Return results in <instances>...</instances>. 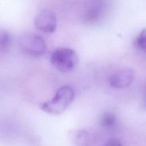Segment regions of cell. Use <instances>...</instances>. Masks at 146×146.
Returning a JSON list of instances; mask_svg holds the SVG:
<instances>
[{
  "mask_svg": "<svg viewBox=\"0 0 146 146\" xmlns=\"http://www.w3.org/2000/svg\"><path fill=\"white\" fill-rule=\"evenodd\" d=\"M18 44L23 52L31 56H40L46 50L44 40L40 35L33 33L23 34L19 39Z\"/></svg>",
  "mask_w": 146,
  "mask_h": 146,
  "instance_id": "cell-3",
  "label": "cell"
},
{
  "mask_svg": "<svg viewBox=\"0 0 146 146\" xmlns=\"http://www.w3.org/2000/svg\"><path fill=\"white\" fill-rule=\"evenodd\" d=\"M34 24L36 28L39 31L44 33H52L56 28V15L50 10H43L36 15Z\"/></svg>",
  "mask_w": 146,
  "mask_h": 146,
  "instance_id": "cell-4",
  "label": "cell"
},
{
  "mask_svg": "<svg viewBox=\"0 0 146 146\" xmlns=\"http://www.w3.org/2000/svg\"><path fill=\"white\" fill-rule=\"evenodd\" d=\"M115 116L110 112L104 113L100 119L101 125L103 127H109L113 125L116 122Z\"/></svg>",
  "mask_w": 146,
  "mask_h": 146,
  "instance_id": "cell-9",
  "label": "cell"
},
{
  "mask_svg": "<svg viewBox=\"0 0 146 146\" xmlns=\"http://www.w3.org/2000/svg\"><path fill=\"white\" fill-rule=\"evenodd\" d=\"M74 140L76 146H88L89 136L88 133L84 130H79L74 134Z\"/></svg>",
  "mask_w": 146,
  "mask_h": 146,
  "instance_id": "cell-6",
  "label": "cell"
},
{
  "mask_svg": "<svg viewBox=\"0 0 146 146\" xmlns=\"http://www.w3.org/2000/svg\"><path fill=\"white\" fill-rule=\"evenodd\" d=\"M78 61V58L76 52L70 48H58L55 50L50 56V62L52 65L62 72L72 71Z\"/></svg>",
  "mask_w": 146,
  "mask_h": 146,
  "instance_id": "cell-2",
  "label": "cell"
},
{
  "mask_svg": "<svg viewBox=\"0 0 146 146\" xmlns=\"http://www.w3.org/2000/svg\"><path fill=\"white\" fill-rule=\"evenodd\" d=\"M134 77L133 70L131 68H122L111 74L109 78V83L114 88H124L131 85Z\"/></svg>",
  "mask_w": 146,
  "mask_h": 146,
  "instance_id": "cell-5",
  "label": "cell"
},
{
  "mask_svg": "<svg viewBox=\"0 0 146 146\" xmlns=\"http://www.w3.org/2000/svg\"><path fill=\"white\" fill-rule=\"evenodd\" d=\"M11 42V37L8 33L0 30V51L6 50Z\"/></svg>",
  "mask_w": 146,
  "mask_h": 146,
  "instance_id": "cell-8",
  "label": "cell"
},
{
  "mask_svg": "<svg viewBox=\"0 0 146 146\" xmlns=\"http://www.w3.org/2000/svg\"><path fill=\"white\" fill-rule=\"evenodd\" d=\"M103 146H122L121 143L116 139H110L104 144Z\"/></svg>",
  "mask_w": 146,
  "mask_h": 146,
  "instance_id": "cell-10",
  "label": "cell"
},
{
  "mask_svg": "<svg viewBox=\"0 0 146 146\" xmlns=\"http://www.w3.org/2000/svg\"><path fill=\"white\" fill-rule=\"evenodd\" d=\"M74 99L73 89L69 86H63L57 90L51 100L40 104V108L50 114L59 115L67 109Z\"/></svg>",
  "mask_w": 146,
  "mask_h": 146,
  "instance_id": "cell-1",
  "label": "cell"
},
{
  "mask_svg": "<svg viewBox=\"0 0 146 146\" xmlns=\"http://www.w3.org/2000/svg\"><path fill=\"white\" fill-rule=\"evenodd\" d=\"M135 45L139 50L146 52V28L143 29L137 36Z\"/></svg>",
  "mask_w": 146,
  "mask_h": 146,
  "instance_id": "cell-7",
  "label": "cell"
}]
</instances>
